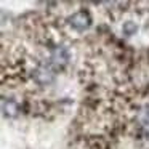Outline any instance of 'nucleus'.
<instances>
[{
    "mask_svg": "<svg viewBox=\"0 0 149 149\" xmlns=\"http://www.w3.org/2000/svg\"><path fill=\"white\" fill-rule=\"evenodd\" d=\"M32 77L39 85H43V87H45V85H50L55 80V72H53V68L50 64L48 66L42 64L32 72Z\"/></svg>",
    "mask_w": 149,
    "mask_h": 149,
    "instance_id": "f257e3e1",
    "label": "nucleus"
},
{
    "mask_svg": "<svg viewBox=\"0 0 149 149\" xmlns=\"http://www.w3.org/2000/svg\"><path fill=\"white\" fill-rule=\"evenodd\" d=\"M90 24H91V18H90V15L85 13V11H77L75 15H72V16L69 18V26L74 31H77V32L87 31L88 27H90Z\"/></svg>",
    "mask_w": 149,
    "mask_h": 149,
    "instance_id": "f03ea898",
    "label": "nucleus"
},
{
    "mask_svg": "<svg viewBox=\"0 0 149 149\" xmlns=\"http://www.w3.org/2000/svg\"><path fill=\"white\" fill-rule=\"evenodd\" d=\"M69 59H71V53L63 45L56 47L52 52V66H55V68H64L69 63Z\"/></svg>",
    "mask_w": 149,
    "mask_h": 149,
    "instance_id": "7ed1b4c3",
    "label": "nucleus"
},
{
    "mask_svg": "<svg viewBox=\"0 0 149 149\" xmlns=\"http://www.w3.org/2000/svg\"><path fill=\"white\" fill-rule=\"evenodd\" d=\"M2 109H3V116H8V117H13L18 111V106L13 100H2Z\"/></svg>",
    "mask_w": 149,
    "mask_h": 149,
    "instance_id": "20e7f679",
    "label": "nucleus"
},
{
    "mask_svg": "<svg viewBox=\"0 0 149 149\" xmlns=\"http://www.w3.org/2000/svg\"><path fill=\"white\" fill-rule=\"evenodd\" d=\"M122 32L125 34V36L132 37V36H135V34L138 32V26H136L133 21H125L123 26H122Z\"/></svg>",
    "mask_w": 149,
    "mask_h": 149,
    "instance_id": "39448f33",
    "label": "nucleus"
}]
</instances>
